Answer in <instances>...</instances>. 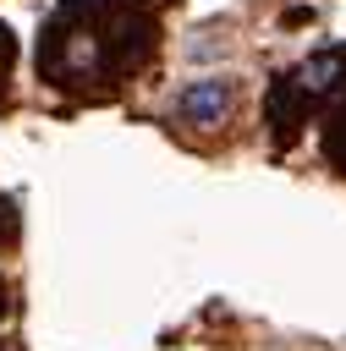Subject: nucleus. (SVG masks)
I'll return each mask as SVG.
<instances>
[{
    "label": "nucleus",
    "instance_id": "obj_1",
    "mask_svg": "<svg viewBox=\"0 0 346 351\" xmlns=\"http://www.w3.org/2000/svg\"><path fill=\"white\" fill-rule=\"evenodd\" d=\"M159 0H60L38 33V77L49 88L104 99L154 60Z\"/></svg>",
    "mask_w": 346,
    "mask_h": 351
},
{
    "label": "nucleus",
    "instance_id": "obj_2",
    "mask_svg": "<svg viewBox=\"0 0 346 351\" xmlns=\"http://www.w3.org/2000/svg\"><path fill=\"white\" fill-rule=\"evenodd\" d=\"M341 88H346V44L319 49V55H308L302 66L280 71V77L269 82V93H264V121H269L275 143H291V137L302 132V121H308L313 110H324Z\"/></svg>",
    "mask_w": 346,
    "mask_h": 351
},
{
    "label": "nucleus",
    "instance_id": "obj_3",
    "mask_svg": "<svg viewBox=\"0 0 346 351\" xmlns=\"http://www.w3.org/2000/svg\"><path fill=\"white\" fill-rule=\"evenodd\" d=\"M231 104H236V88L225 77H198L176 93V121L181 126H220L231 115Z\"/></svg>",
    "mask_w": 346,
    "mask_h": 351
},
{
    "label": "nucleus",
    "instance_id": "obj_4",
    "mask_svg": "<svg viewBox=\"0 0 346 351\" xmlns=\"http://www.w3.org/2000/svg\"><path fill=\"white\" fill-rule=\"evenodd\" d=\"M319 148H324V165L346 176V88L324 104V137H319Z\"/></svg>",
    "mask_w": 346,
    "mask_h": 351
},
{
    "label": "nucleus",
    "instance_id": "obj_5",
    "mask_svg": "<svg viewBox=\"0 0 346 351\" xmlns=\"http://www.w3.org/2000/svg\"><path fill=\"white\" fill-rule=\"evenodd\" d=\"M11 66H16V33L0 22V99H5V88H11Z\"/></svg>",
    "mask_w": 346,
    "mask_h": 351
},
{
    "label": "nucleus",
    "instance_id": "obj_6",
    "mask_svg": "<svg viewBox=\"0 0 346 351\" xmlns=\"http://www.w3.org/2000/svg\"><path fill=\"white\" fill-rule=\"evenodd\" d=\"M0 241H16V197H0Z\"/></svg>",
    "mask_w": 346,
    "mask_h": 351
},
{
    "label": "nucleus",
    "instance_id": "obj_7",
    "mask_svg": "<svg viewBox=\"0 0 346 351\" xmlns=\"http://www.w3.org/2000/svg\"><path fill=\"white\" fill-rule=\"evenodd\" d=\"M11 313V291H5V280H0V318Z\"/></svg>",
    "mask_w": 346,
    "mask_h": 351
},
{
    "label": "nucleus",
    "instance_id": "obj_8",
    "mask_svg": "<svg viewBox=\"0 0 346 351\" xmlns=\"http://www.w3.org/2000/svg\"><path fill=\"white\" fill-rule=\"evenodd\" d=\"M0 351H22V346H11V340H0Z\"/></svg>",
    "mask_w": 346,
    "mask_h": 351
}]
</instances>
